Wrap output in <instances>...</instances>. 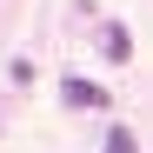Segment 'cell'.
Wrapping results in <instances>:
<instances>
[{
  "mask_svg": "<svg viewBox=\"0 0 153 153\" xmlns=\"http://www.w3.org/2000/svg\"><path fill=\"white\" fill-rule=\"evenodd\" d=\"M60 100H67V107H80V113H93V107L107 113V93H100L93 80H60Z\"/></svg>",
  "mask_w": 153,
  "mask_h": 153,
  "instance_id": "1",
  "label": "cell"
},
{
  "mask_svg": "<svg viewBox=\"0 0 153 153\" xmlns=\"http://www.w3.org/2000/svg\"><path fill=\"white\" fill-rule=\"evenodd\" d=\"M100 47H107V60H113V67H126V60H133V40H126V27H120V20H107V27H100Z\"/></svg>",
  "mask_w": 153,
  "mask_h": 153,
  "instance_id": "2",
  "label": "cell"
},
{
  "mask_svg": "<svg viewBox=\"0 0 153 153\" xmlns=\"http://www.w3.org/2000/svg\"><path fill=\"white\" fill-rule=\"evenodd\" d=\"M107 153H140V140L126 133V126H107Z\"/></svg>",
  "mask_w": 153,
  "mask_h": 153,
  "instance_id": "3",
  "label": "cell"
}]
</instances>
